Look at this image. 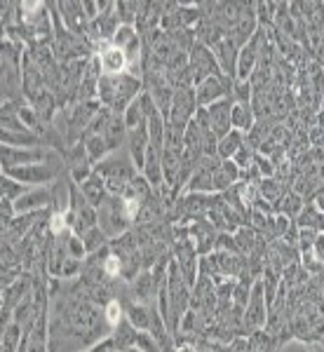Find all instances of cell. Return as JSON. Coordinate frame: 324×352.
I'll list each match as a JSON object with an SVG mask.
<instances>
[{"label": "cell", "instance_id": "10", "mask_svg": "<svg viewBox=\"0 0 324 352\" xmlns=\"http://www.w3.org/2000/svg\"><path fill=\"white\" fill-rule=\"evenodd\" d=\"M94 56L99 59L101 71H104L106 76H122V73H127V68H129L127 54L120 52V50L111 43H101L99 47H96Z\"/></svg>", "mask_w": 324, "mask_h": 352}, {"label": "cell", "instance_id": "27", "mask_svg": "<svg viewBox=\"0 0 324 352\" xmlns=\"http://www.w3.org/2000/svg\"><path fill=\"white\" fill-rule=\"evenodd\" d=\"M80 237H83V242H85V249H87V256H92V254L101 252V249L111 244V237H108L106 232L99 228V226L92 228V230H87V232H83Z\"/></svg>", "mask_w": 324, "mask_h": 352}, {"label": "cell", "instance_id": "31", "mask_svg": "<svg viewBox=\"0 0 324 352\" xmlns=\"http://www.w3.org/2000/svg\"><path fill=\"white\" fill-rule=\"evenodd\" d=\"M176 352H202V343L200 338H191L184 336V333H176Z\"/></svg>", "mask_w": 324, "mask_h": 352}, {"label": "cell", "instance_id": "17", "mask_svg": "<svg viewBox=\"0 0 324 352\" xmlns=\"http://www.w3.org/2000/svg\"><path fill=\"white\" fill-rule=\"evenodd\" d=\"M101 136H104V141L108 144L111 153H118V151H120V146L127 144L129 129H127V124H125V120H122V113H113V118L108 120L104 134H101Z\"/></svg>", "mask_w": 324, "mask_h": 352}, {"label": "cell", "instance_id": "32", "mask_svg": "<svg viewBox=\"0 0 324 352\" xmlns=\"http://www.w3.org/2000/svg\"><path fill=\"white\" fill-rule=\"evenodd\" d=\"M312 204H315L317 209H320V212L324 214V188H320L315 192V195H312V200H310Z\"/></svg>", "mask_w": 324, "mask_h": 352}, {"label": "cell", "instance_id": "3", "mask_svg": "<svg viewBox=\"0 0 324 352\" xmlns=\"http://www.w3.org/2000/svg\"><path fill=\"white\" fill-rule=\"evenodd\" d=\"M266 320H268V300H266V289H263V280H254L252 285V294H249V303L244 308L242 315V329L244 336H249L252 331L266 327Z\"/></svg>", "mask_w": 324, "mask_h": 352}, {"label": "cell", "instance_id": "19", "mask_svg": "<svg viewBox=\"0 0 324 352\" xmlns=\"http://www.w3.org/2000/svg\"><path fill=\"white\" fill-rule=\"evenodd\" d=\"M230 120H233V129L242 134H252L254 127H257V111H254V104H233V113H230Z\"/></svg>", "mask_w": 324, "mask_h": 352}, {"label": "cell", "instance_id": "22", "mask_svg": "<svg viewBox=\"0 0 324 352\" xmlns=\"http://www.w3.org/2000/svg\"><path fill=\"white\" fill-rule=\"evenodd\" d=\"M244 144H247L244 134L237 132V129H233L230 134H226L224 139H219V148H216V155H219V160H233V157H235V153L240 151Z\"/></svg>", "mask_w": 324, "mask_h": 352}, {"label": "cell", "instance_id": "25", "mask_svg": "<svg viewBox=\"0 0 324 352\" xmlns=\"http://www.w3.org/2000/svg\"><path fill=\"white\" fill-rule=\"evenodd\" d=\"M233 237H235L237 252H240V254H254V252H257V240L261 235L252 228V226H242V228H237V232Z\"/></svg>", "mask_w": 324, "mask_h": 352}, {"label": "cell", "instance_id": "9", "mask_svg": "<svg viewBox=\"0 0 324 352\" xmlns=\"http://www.w3.org/2000/svg\"><path fill=\"white\" fill-rule=\"evenodd\" d=\"M144 89L146 87L141 78H134V76H129V73L116 76V104H113V111L125 113L134 99H139V96L144 94Z\"/></svg>", "mask_w": 324, "mask_h": 352}, {"label": "cell", "instance_id": "30", "mask_svg": "<svg viewBox=\"0 0 324 352\" xmlns=\"http://www.w3.org/2000/svg\"><path fill=\"white\" fill-rule=\"evenodd\" d=\"M233 162L237 164L240 169H247V167H252L254 162H257V153H254V148L249 144H244L240 151L235 153V157H233Z\"/></svg>", "mask_w": 324, "mask_h": 352}, {"label": "cell", "instance_id": "18", "mask_svg": "<svg viewBox=\"0 0 324 352\" xmlns=\"http://www.w3.org/2000/svg\"><path fill=\"white\" fill-rule=\"evenodd\" d=\"M240 176H242V169L237 167L233 160H221V164L216 167L214 172V190L219 192H226L230 190L235 184H240Z\"/></svg>", "mask_w": 324, "mask_h": 352}, {"label": "cell", "instance_id": "33", "mask_svg": "<svg viewBox=\"0 0 324 352\" xmlns=\"http://www.w3.org/2000/svg\"><path fill=\"white\" fill-rule=\"evenodd\" d=\"M122 352H139V350H136V348H129V350H122Z\"/></svg>", "mask_w": 324, "mask_h": 352}, {"label": "cell", "instance_id": "5", "mask_svg": "<svg viewBox=\"0 0 324 352\" xmlns=\"http://www.w3.org/2000/svg\"><path fill=\"white\" fill-rule=\"evenodd\" d=\"M59 153L47 151L45 146H36V148H17V146H3V169L24 167V164L47 162Z\"/></svg>", "mask_w": 324, "mask_h": 352}, {"label": "cell", "instance_id": "6", "mask_svg": "<svg viewBox=\"0 0 324 352\" xmlns=\"http://www.w3.org/2000/svg\"><path fill=\"white\" fill-rule=\"evenodd\" d=\"M221 164L219 157H200L193 167L191 181L184 192H200V195H216L214 190V172Z\"/></svg>", "mask_w": 324, "mask_h": 352}, {"label": "cell", "instance_id": "4", "mask_svg": "<svg viewBox=\"0 0 324 352\" xmlns=\"http://www.w3.org/2000/svg\"><path fill=\"white\" fill-rule=\"evenodd\" d=\"M197 99H195V87H184V89H174L172 96V109H169L167 124L179 129H186L188 122L193 120V116L197 113Z\"/></svg>", "mask_w": 324, "mask_h": 352}, {"label": "cell", "instance_id": "12", "mask_svg": "<svg viewBox=\"0 0 324 352\" xmlns=\"http://www.w3.org/2000/svg\"><path fill=\"white\" fill-rule=\"evenodd\" d=\"M149 148H151L149 124L132 129V132H129V136H127V153H129V157H132L134 167L139 169V172H144L146 157H149Z\"/></svg>", "mask_w": 324, "mask_h": 352}, {"label": "cell", "instance_id": "16", "mask_svg": "<svg viewBox=\"0 0 324 352\" xmlns=\"http://www.w3.org/2000/svg\"><path fill=\"white\" fill-rule=\"evenodd\" d=\"M259 68V50L257 43H249L240 50V56H237V71H235V82H249L252 76Z\"/></svg>", "mask_w": 324, "mask_h": 352}, {"label": "cell", "instance_id": "26", "mask_svg": "<svg viewBox=\"0 0 324 352\" xmlns=\"http://www.w3.org/2000/svg\"><path fill=\"white\" fill-rule=\"evenodd\" d=\"M0 190H3V202H17L21 195H26L31 188L24 186V184H19V181H14L12 176L3 174V176H0Z\"/></svg>", "mask_w": 324, "mask_h": 352}, {"label": "cell", "instance_id": "11", "mask_svg": "<svg viewBox=\"0 0 324 352\" xmlns=\"http://www.w3.org/2000/svg\"><path fill=\"white\" fill-rule=\"evenodd\" d=\"M233 104L235 101L230 99H221L216 104L207 106V116H209V127L216 134V139H224L226 134L233 132V120H230V113H233Z\"/></svg>", "mask_w": 324, "mask_h": 352}, {"label": "cell", "instance_id": "1", "mask_svg": "<svg viewBox=\"0 0 324 352\" xmlns=\"http://www.w3.org/2000/svg\"><path fill=\"white\" fill-rule=\"evenodd\" d=\"M94 172L106 181L108 192H111L113 197H120L125 192V188H127L129 181L139 174V169L134 167L129 153L118 151V153H113V155H108L104 162L94 164Z\"/></svg>", "mask_w": 324, "mask_h": 352}, {"label": "cell", "instance_id": "28", "mask_svg": "<svg viewBox=\"0 0 324 352\" xmlns=\"http://www.w3.org/2000/svg\"><path fill=\"white\" fill-rule=\"evenodd\" d=\"M104 317H106V322H108V324H111L113 329L120 324V322L125 320V305H122V300H120V298L108 300V303L104 305Z\"/></svg>", "mask_w": 324, "mask_h": 352}, {"label": "cell", "instance_id": "2", "mask_svg": "<svg viewBox=\"0 0 324 352\" xmlns=\"http://www.w3.org/2000/svg\"><path fill=\"white\" fill-rule=\"evenodd\" d=\"M188 68H191V78H193V87H197L202 80L212 76H224L219 61L212 52V47L202 43H193V47L188 50Z\"/></svg>", "mask_w": 324, "mask_h": 352}, {"label": "cell", "instance_id": "14", "mask_svg": "<svg viewBox=\"0 0 324 352\" xmlns=\"http://www.w3.org/2000/svg\"><path fill=\"white\" fill-rule=\"evenodd\" d=\"M122 305H125V320H127L136 331H151L155 305H144V303H136V300H129V298L122 300Z\"/></svg>", "mask_w": 324, "mask_h": 352}, {"label": "cell", "instance_id": "23", "mask_svg": "<svg viewBox=\"0 0 324 352\" xmlns=\"http://www.w3.org/2000/svg\"><path fill=\"white\" fill-rule=\"evenodd\" d=\"M296 226L299 228H312L317 232H324V214L308 200L303 204V209H301V214L296 217Z\"/></svg>", "mask_w": 324, "mask_h": 352}, {"label": "cell", "instance_id": "7", "mask_svg": "<svg viewBox=\"0 0 324 352\" xmlns=\"http://www.w3.org/2000/svg\"><path fill=\"white\" fill-rule=\"evenodd\" d=\"M233 82L235 80H230V78H226V76H212V78H207V80H202L195 87L197 106H200V109H207V106L216 104V101L228 99Z\"/></svg>", "mask_w": 324, "mask_h": 352}, {"label": "cell", "instance_id": "13", "mask_svg": "<svg viewBox=\"0 0 324 352\" xmlns=\"http://www.w3.org/2000/svg\"><path fill=\"white\" fill-rule=\"evenodd\" d=\"M212 52H214V56H216V61H219V66H221V71H224V76H226V78H230V80H235L237 56H240V47H237V45L233 43L228 36H226L224 41L214 45Z\"/></svg>", "mask_w": 324, "mask_h": 352}, {"label": "cell", "instance_id": "21", "mask_svg": "<svg viewBox=\"0 0 324 352\" xmlns=\"http://www.w3.org/2000/svg\"><path fill=\"white\" fill-rule=\"evenodd\" d=\"M26 331L19 322L10 320L8 324L3 327V343H0V352H19L21 340H24Z\"/></svg>", "mask_w": 324, "mask_h": 352}, {"label": "cell", "instance_id": "24", "mask_svg": "<svg viewBox=\"0 0 324 352\" xmlns=\"http://www.w3.org/2000/svg\"><path fill=\"white\" fill-rule=\"evenodd\" d=\"M244 352H277L275 338L266 329H257L247 336V350Z\"/></svg>", "mask_w": 324, "mask_h": 352}, {"label": "cell", "instance_id": "8", "mask_svg": "<svg viewBox=\"0 0 324 352\" xmlns=\"http://www.w3.org/2000/svg\"><path fill=\"white\" fill-rule=\"evenodd\" d=\"M54 188L52 186H43V188H31L26 195H21L19 200L14 202V212L17 217L19 214H36V212H45V209L54 207Z\"/></svg>", "mask_w": 324, "mask_h": 352}, {"label": "cell", "instance_id": "15", "mask_svg": "<svg viewBox=\"0 0 324 352\" xmlns=\"http://www.w3.org/2000/svg\"><path fill=\"white\" fill-rule=\"evenodd\" d=\"M78 188H80L83 197H85V200H87L89 204H92L94 209H101L108 200H111V192H108L106 181L101 179V176L96 174V172H94L92 176H89V179L85 181V184L78 186Z\"/></svg>", "mask_w": 324, "mask_h": 352}, {"label": "cell", "instance_id": "29", "mask_svg": "<svg viewBox=\"0 0 324 352\" xmlns=\"http://www.w3.org/2000/svg\"><path fill=\"white\" fill-rule=\"evenodd\" d=\"M66 254L71 258H78V261H87V249H85V242L80 235H76V232H71V235L66 237Z\"/></svg>", "mask_w": 324, "mask_h": 352}, {"label": "cell", "instance_id": "20", "mask_svg": "<svg viewBox=\"0 0 324 352\" xmlns=\"http://www.w3.org/2000/svg\"><path fill=\"white\" fill-rule=\"evenodd\" d=\"M83 146H85V151H87V157H89V162H92V164L104 162L108 155H113L101 134H85L83 136Z\"/></svg>", "mask_w": 324, "mask_h": 352}]
</instances>
